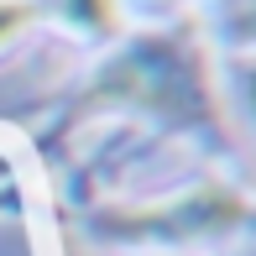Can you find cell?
Returning <instances> with one entry per match:
<instances>
[{
	"label": "cell",
	"mask_w": 256,
	"mask_h": 256,
	"mask_svg": "<svg viewBox=\"0 0 256 256\" xmlns=\"http://www.w3.org/2000/svg\"><path fill=\"white\" fill-rule=\"evenodd\" d=\"M110 84L120 89V94L142 100V104H162V110H172L178 100H199L204 94L199 63H194L188 48L172 42V37L142 42L136 52H126L120 63L110 68Z\"/></svg>",
	"instance_id": "6da1fadb"
},
{
	"label": "cell",
	"mask_w": 256,
	"mask_h": 256,
	"mask_svg": "<svg viewBox=\"0 0 256 256\" xmlns=\"http://www.w3.org/2000/svg\"><path fill=\"white\" fill-rule=\"evenodd\" d=\"M246 204L240 194L230 188H199L178 204H152V209H131V214L115 220L126 240H199L209 230H225V225H240Z\"/></svg>",
	"instance_id": "7a4b0ae2"
},
{
	"label": "cell",
	"mask_w": 256,
	"mask_h": 256,
	"mask_svg": "<svg viewBox=\"0 0 256 256\" xmlns=\"http://www.w3.org/2000/svg\"><path fill=\"white\" fill-rule=\"evenodd\" d=\"M63 16L74 21L78 32L110 37V32L120 26V0H63Z\"/></svg>",
	"instance_id": "3957f363"
},
{
	"label": "cell",
	"mask_w": 256,
	"mask_h": 256,
	"mask_svg": "<svg viewBox=\"0 0 256 256\" xmlns=\"http://www.w3.org/2000/svg\"><path fill=\"white\" fill-rule=\"evenodd\" d=\"M32 21H37V10H32L26 0H0V48H10Z\"/></svg>",
	"instance_id": "277c9868"
},
{
	"label": "cell",
	"mask_w": 256,
	"mask_h": 256,
	"mask_svg": "<svg viewBox=\"0 0 256 256\" xmlns=\"http://www.w3.org/2000/svg\"><path fill=\"white\" fill-rule=\"evenodd\" d=\"M142 6H172V0H142Z\"/></svg>",
	"instance_id": "5b68a950"
}]
</instances>
